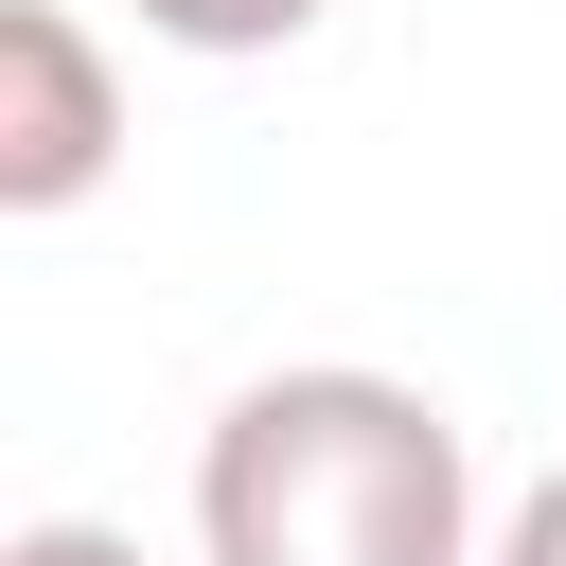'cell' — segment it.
<instances>
[{"label": "cell", "instance_id": "6da1fadb", "mask_svg": "<svg viewBox=\"0 0 566 566\" xmlns=\"http://www.w3.org/2000/svg\"><path fill=\"white\" fill-rule=\"evenodd\" d=\"M478 442L371 354L248 371L195 442V566H478Z\"/></svg>", "mask_w": 566, "mask_h": 566}, {"label": "cell", "instance_id": "7a4b0ae2", "mask_svg": "<svg viewBox=\"0 0 566 566\" xmlns=\"http://www.w3.org/2000/svg\"><path fill=\"white\" fill-rule=\"evenodd\" d=\"M124 177V71L71 0H0V212H88Z\"/></svg>", "mask_w": 566, "mask_h": 566}, {"label": "cell", "instance_id": "3957f363", "mask_svg": "<svg viewBox=\"0 0 566 566\" xmlns=\"http://www.w3.org/2000/svg\"><path fill=\"white\" fill-rule=\"evenodd\" d=\"M124 18H142L159 53H301L336 0H124Z\"/></svg>", "mask_w": 566, "mask_h": 566}, {"label": "cell", "instance_id": "277c9868", "mask_svg": "<svg viewBox=\"0 0 566 566\" xmlns=\"http://www.w3.org/2000/svg\"><path fill=\"white\" fill-rule=\"evenodd\" d=\"M478 566H566V460H548V478L495 513V548H478Z\"/></svg>", "mask_w": 566, "mask_h": 566}, {"label": "cell", "instance_id": "5b68a950", "mask_svg": "<svg viewBox=\"0 0 566 566\" xmlns=\"http://www.w3.org/2000/svg\"><path fill=\"white\" fill-rule=\"evenodd\" d=\"M0 566H142V531H106V513H35Z\"/></svg>", "mask_w": 566, "mask_h": 566}]
</instances>
